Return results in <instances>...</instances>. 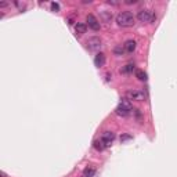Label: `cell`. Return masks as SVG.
<instances>
[{
  "instance_id": "e0dca14e",
  "label": "cell",
  "mask_w": 177,
  "mask_h": 177,
  "mask_svg": "<svg viewBox=\"0 0 177 177\" xmlns=\"http://www.w3.org/2000/svg\"><path fill=\"white\" fill-rule=\"evenodd\" d=\"M132 138V136L130 134H124V136H122L120 137V141H126V140H130Z\"/></svg>"
},
{
  "instance_id": "52a82bcc",
  "label": "cell",
  "mask_w": 177,
  "mask_h": 177,
  "mask_svg": "<svg viewBox=\"0 0 177 177\" xmlns=\"http://www.w3.org/2000/svg\"><path fill=\"white\" fill-rule=\"evenodd\" d=\"M113 140H115V133H112V132H105V133H102L101 141L105 144V145H111V144L113 143Z\"/></svg>"
},
{
  "instance_id": "7a4b0ae2",
  "label": "cell",
  "mask_w": 177,
  "mask_h": 177,
  "mask_svg": "<svg viewBox=\"0 0 177 177\" xmlns=\"http://www.w3.org/2000/svg\"><path fill=\"white\" fill-rule=\"evenodd\" d=\"M132 111H133V108H132V104H130L129 101H120V102H119V105L116 107L115 112H116V115L123 116V118H124V116L130 115Z\"/></svg>"
},
{
  "instance_id": "7c38bea8",
  "label": "cell",
  "mask_w": 177,
  "mask_h": 177,
  "mask_svg": "<svg viewBox=\"0 0 177 177\" xmlns=\"http://www.w3.org/2000/svg\"><path fill=\"white\" fill-rule=\"evenodd\" d=\"M136 77H137L138 80H141V82H145L148 77H147V73L143 71V69H138V71H136Z\"/></svg>"
},
{
  "instance_id": "277c9868",
  "label": "cell",
  "mask_w": 177,
  "mask_h": 177,
  "mask_svg": "<svg viewBox=\"0 0 177 177\" xmlns=\"http://www.w3.org/2000/svg\"><path fill=\"white\" fill-rule=\"evenodd\" d=\"M156 18L155 14H152L149 10H140L137 13V19L140 22H151Z\"/></svg>"
},
{
  "instance_id": "9c48e42d",
  "label": "cell",
  "mask_w": 177,
  "mask_h": 177,
  "mask_svg": "<svg viewBox=\"0 0 177 177\" xmlns=\"http://www.w3.org/2000/svg\"><path fill=\"white\" fill-rule=\"evenodd\" d=\"M75 30H76V33H79V35L86 33V30H87V24H85V22H77V24L75 25Z\"/></svg>"
},
{
  "instance_id": "8992f818",
  "label": "cell",
  "mask_w": 177,
  "mask_h": 177,
  "mask_svg": "<svg viewBox=\"0 0 177 177\" xmlns=\"http://www.w3.org/2000/svg\"><path fill=\"white\" fill-rule=\"evenodd\" d=\"M86 21H87V25H88L90 29H93V30H98L100 29V22H98V19H97L94 15L88 14L87 18H86Z\"/></svg>"
},
{
  "instance_id": "2e32d148",
  "label": "cell",
  "mask_w": 177,
  "mask_h": 177,
  "mask_svg": "<svg viewBox=\"0 0 177 177\" xmlns=\"http://www.w3.org/2000/svg\"><path fill=\"white\" fill-rule=\"evenodd\" d=\"M51 10L55 11V13H57V11H60V4H58V3H55V2H53L51 3Z\"/></svg>"
},
{
  "instance_id": "30bf717a",
  "label": "cell",
  "mask_w": 177,
  "mask_h": 177,
  "mask_svg": "<svg viewBox=\"0 0 177 177\" xmlns=\"http://www.w3.org/2000/svg\"><path fill=\"white\" fill-rule=\"evenodd\" d=\"M123 46H124V50H126L127 53H133L136 50V41L134 40H127Z\"/></svg>"
},
{
  "instance_id": "5bb4252c",
  "label": "cell",
  "mask_w": 177,
  "mask_h": 177,
  "mask_svg": "<svg viewBox=\"0 0 177 177\" xmlns=\"http://www.w3.org/2000/svg\"><path fill=\"white\" fill-rule=\"evenodd\" d=\"M104 147H105V144L102 143L101 140H96V141H94V148H96L97 151H102V149H104Z\"/></svg>"
},
{
  "instance_id": "ac0fdd59",
  "label": "cell",
  "mask_w": 177,
  "mask_h": 177,
  "mask_svg": "<svg viewBox=\"0 0 177 177\" xmlns=\"http://www.w3.org/2000/svg\"><path fill=\"white\" fill-rule=\"evenodd\" d=\"M7 6H8V3L7 2H2V3H0V7H7Z\"/></svg>"
},
{
  "instance_id": "8fae6325",
  "label": "cell",
  "mask_w": 177,
  "mask_h": 177,
  "mask_svg": "<svg viewBox=\"0 0 177 177\" xmlns=\"http://www.w3.org/2000/svg\"><path fill=\"white\" fill-rule=\"evenodd\" d=\"M94 173H96V169H94L93 166H87V167L85 169V171H83L82 177H93Z\"/></svg>"
},
{
  "instance_id": "9a60e30c",
  "label": "cell",
  "mask_w": 177,
  "mask_h": 177,
  "mask_svg": "<svg viewBox=\"0 0 177 177\" xmlns=\"http://www.w3.org/2000/svg\"><path fill=\"white\" fill-rule=\"evenodd\" d=\"M113 53H115V55H122L124 53V46H116L115 49H113Z\"/></svg>"
},
{
  "instance_id": "4fadbf2b",
  "label": "cell",
  "mask_w": 177,
  "mask_h": 177,
  "mask_svg": "<svg viewBox=\"0 0 177 177\" xmlns=\"http://www.w3.org/2000/svg\"><path fill=\"white\" fill-rule=\"evenodd\" d=\"M133 69H134V65L133 64H127V65H124L120 69V72L122 73H130V72H133Z\"/></svg>"
},
{
  "instance_id": "d6986e66",
  "label": "cell",
  "mask_w": 177,
  "mask_h": 177,
  "mask_svg": "<svg viewBox=\"0 0 177 177\" xmlns=\"http://www.w3.org/2000/svg\"><path fill=\"white\" fill-rule=\"evenodd\" d=\"M2 177H6V173H4V171H2Z\"/></svg>"
},
{
  "instance_id": "5b68a950",
  "label": "cell",
  "mask_w": 177,
  "mask_h": 177,
  "mask_svg": "<svg viewBox=\"0 0 177 177\" xmlns=\"http://www.w3.org/2000/svg\"><path fill=\"white\" fill-rule=\"evenodd\" d=\"M86 44H87V49L91 50V51H97V50L102 46V44H101V39H100V37H90Z\"/></svg>"
},
{
  "instance_id": "6da1fadb",
  "label": "cell",
  "mask_w": 177,
  "mask_h": 177,
  "mask_svg": "<svg viewBox=\"0 0 177 177\" xmlns=\"http://www.w3.org/2000/svg\"><path fill=\"white\" fill-rule=\"evenodd\" d=\"M116 24L123 28L133 26V24H134V15H133V13H130V11H120L116 15Z\"/></svg>"
},
{
  "instance_id": "3957f363",
  "label": "cell",
  "mask_w": 177,
  "mask_h": 177,
  "mask_svg": "<svg viewBox=\"0 0 177 177\" xmlns=\"http://www.w3.org/2000/svg\"><path fill=\"white\" fill-rule=\"evenodd\" d=\"M126 97L130 101H143L145 98V93L143 90H138V88H132V90L126 91Z\"/></svg>"
},
{
  "instance_id": "ba28073f",
  "label": "cell",
  "mask_w": 177,
  "mask_h": 177,
  "mask_svg": "<svg viewBox=\"0 0 177 177\" xmlns=\"http://www.w3.org/2000/svg\"><path fill=\"white\" fill-rule=\"evenodd\" d=\"M94 65L97 68H101V66L105 65V54L104 53H98V54L94 57Z\"/></svg>"
}]
</instances>
